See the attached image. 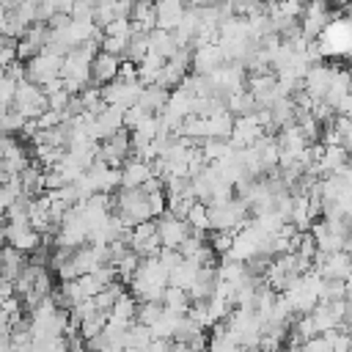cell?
<instances>
[{"mask_svg": "<svg viewBox=\"0 0 352 352\" xmlns=\"http://www.w3.org/2000/svg\"><path fill=\"white\" fill-rule=\"evenodd\" d=\"M333 72H336V66H327V63L308 66V72H305V77H302V91H305L314 102H322L324 94H327V88H330Z\"/></svg>", "mask_w": 352, "mask_h": 352, "instance_id": "5", "label": "cell"}, {"mask_svg": "<svg viewBox=\"0 0 352 352\" xmlns=\"http://www.w3.org/2000/svg\"><path fill=\"white\" fill-rule=\"evenodd\" d=\"M223 63H226V60H223V55H220L217 44L198 47V50H192V58H190L192 74H198V77H209V74H214Z\"/></svg>", "mask_w": 352, "mask_h": 352, "instance_id": "6", "label": "cell"}, {"mask_svg": "<svg viewBox=\"0 0 352 352\" xmlns=\"http://www.w3.org/2000/svg\"><path fill=\"white\" fill-rule=\"evenodd\" d=\"M102 33L110 36V38H129L132 36V22L129 19H113L110 25L102 28Z\"/></svg>", "mask_w": 352, "mask_h": 352, "instance_id": "18", "label": "cell"}, {"mask_svg": "<svg viewBox=\"0 0 352 352\" xmlns=\"http://www.w3.org/2000/svg\"><path fill=\"white\" fill-rule=\"evenodd\" d=\"M6 245L19 250L22 256H30L41 248V236L30 228V223H8L6 226Z\"/></svg>", "mask_w": 352, "mask_h": 352, "instance_id": "4", "label": "cell"}, {"mask_svg": "<svg viewBox=\"0 0 352 352\" xmlns=\"http://www.w3.org/2000/svg\"><path fill=\"white\" fill-rule=\"evenodd\" d=\"M14 91H16V82L8 80V77L3 74V80H0V113L11 107V102H14Z\"/></svg>", "mask_w": 352, "mask_h": 352, "instance_id": "20", "label": "cell"}, {"mask_svg": "<svg viewBox=\"0 0 352 352\" xmlns=\"http://www.w3.org/2000/svg\"><path fill=\"white\" fill-rule=\"evenodd\" d=\"M198 148H201V154H204L206 165L220 162V160H226V157L234 151V146H231L228 140H220V138H206V140H201V143H198Z\"/></svg>", "mask_w": 352, "mask_h": 352, "instance_id": "14", "label": "cell"}, {"mask_svg": "<svg viewBox=\"0 0 352 352\" xmlns=\"http://www.w3.org/2000/svg\"><path fill=\"white\" fill-rule=\"evenodd\" d=\"M184 14V6L179 0H165V3H154V25L160 30H173L179 25Z\"/></svg>", "mask_w": 352, "mask_h": 352, "instance_id": "8", "label": "cell"}, {"mask_svg": "<svg viewBox=\"0 0 352 352\" xmlns=\"http://www.w3.org/2000/svg\"><path fill=\"white\" fill-rule=\"evenodd\" d=\"M349 44H352V25L346 16H341V11H333L330 22L316 38V47L322 58H341L349 52Z\"/></svg>", "mask_w": 352, "mask_h": 352, "instance_id": "1", "label": "cell"}, {"mask_svg": "<svg viewBox=\"0 0 352 352\" xmlns=\"http://www.w3.org/2000/svg\"><path fill=\"white\" fill-rule=\"evenodd\" d=\"M162 66H165V60H162V58H157V55L146 52V58L135 66V69H138V82H140L143 88H146V85H157V77H160Z\"/></svg>", "mask_w": 352, "mask_h": 352, "instance_id": "13", "label": "cell"}, {"mask_svg": "<svg viewBox=\"0 0 352 352\" xmlns=\"http://www.w3.org/2000/svg\"><path fill=\"white\" fill-rule=\"evenodd\" d=\"M195 272H198V267H192L190 261H182L176 270H170L168 272V286H173V289H190V283L195 280Z\"/></svg>", "mask_w": 352, "mask_h": 352, "instance_id": "15", "label": "cell"}, {"mask_svg": "<svg viewBox=\"0 0 352 352\" xmlns=\"http://www.w3.org/2000/svg\"><path fill=\"white\" fill-rule=\"evenodd\" d=\"M3 74H6V72H3V69H0V80H3Z\"/></svg>", "mask_w": 352, "mask_h": 352, "instance_id": "25", "label": "cell"}, {"mask_svg": "<svg viewBox=\"0 0 352 352\" xmlns=\"http://www.w3.org/2000/svg\"><path fill=\"white\" fill-rule=\"evenodd\" d=\"M22 126H25V118L16 113V110H3L0 113V135H14L16 138V132H22Z\"/></svg>", "mask_w": 352, "mask_h": 352, "instance_id": "17", "label": "cell"}, {"mask_svg": "<svg viewBox=\"0 0 352 352\" xmlns=\"http://www.w3.org/2000/svg\"><path fill=\"white\" fill-rule=\"evenodd\" d=\"M176 50H179V47H176V41H173V33H170V30H160V28H154V30L148 33V52H151V55L168 60Z\"/></svg>", "mask_w": 352, "mask_h": 352, "instance_id": "12", "label": "cell"}, {"mask_svg": "<svg viewBox=\"0 0 352 352\" xmlns=\"http://www.w3.org/2000/svg\"><path fill=\"white\" fill-rule=\"evenodd\" d=\"M157 223V236H160V245L162 248H170V250H179V245L190 236V228L184 220H176L170 217L168 212H162L160 217H154Z\"/></svg>", "mask_w": 352, "mask_h": 352, "instance_id": "3", "label": "cell"}, {"mask_svg": "<svg viewBox=\"0 0 352 352\" xmlns=\"http://www.w3.org/2000/svg\"><path fill=\"white\" fill-rule=\"evenodd\" d=\"M60 77V58H52L47 52H38L36 58L25 60V80L33 82V85H47L50 80H58Z\"/></svg>", "mask_w": 352, "mask_h": 352, "instance_id": "2", "label": "cell"}, {"mask_svg": "<svg viewBox=\"0 0 352 352\" xmlns=\"http://www.w3.org/2000/svg\"><path fill=\"white\" fill-rule=\"evenodd\" d=\"M118 63H121L118 58L96 52L91 60V88H104L107 82H113L118 74Z\"/></svg>", "mask_w": 352, "mask_h": 352, "instance_id": "7", "label": "cell"}, {"mask_svg": "<svg viewBox=\"0 0 352 352\" xmlns=\"http://www.w3.org/2000/svg\"><path fill=\"white\" fill-rule=\"evenodd\" d=\"M143 116H146V113H143V110H140L138 104L126 107V110L121 113V124H124V129H126V132H132V129H135V126H138V124L143 121Z\"/></svg>", "mask_w": 352, "mask_h": 352, "instance_id": "21", "label": "cell"}, {"mask_svg": "<svg viewBox=\"0 0 352 352\" xmlns=\"http://www.w3.org/2000/svg\"><path fill=\"white\" fill-rule=\"evenodd\" d=\"M72 352H88V349H85V346H80V349H72Z\"/></svg>", "mask_w": 352, "mask_h": 352, "instance_id": "24", "label": "cell"}, {"mask_svg": "<svg viewBox=\"0 0 352 352\" xmlns=\"http://www.w3.org/2000/svg\"><path fill=\"white\" fill-rule=\"evenodd\" d=\"M157 261L170 272V270H176L184 258H182V253L179 250H170V248H160V253H157Z\"/></svg>", "mask_w": 352, "mask_h": 352, "instance_id": "19", "label": "cell"}, {"mask_svg": "<svg viewBox=\"0 0 352 352\" xmlns=\"http://www.w3.org/2000/svg\"><path fill=\"white\" fill-rule=\"evenodd\" d=\"M6 226H8V223H6V217L0 214V248L6 245Z\"/></svg>", "mask_w": 352, "mask_h": 352, "instance_id": "23", "label": "cell"}, {"mask_svg": "<svg viewBox=\"0 0 352 352\" xmlns=\"http://www.w3.org/2000/svg\"><path fill=\"white\" fill-rule=\"evenodd\" d=\"M146 179H151V168L148 162H140V160H126L121 165V187H140Z\"/></svg>", "mask_w": 352, "mask_h": 352, "instance_id": "11", "label": "cell"}, {"mask_svg": "<svg viewBox=\"0 0 352 352\" xmlns=\"http://www.w3.org/2000/svg\"><path fill=\"white\" fill-rule=\"evenodd\" d=\"M168 94L170 91H165V88H160V85H146V88H140V94H138V107L146 113V116H157L165 104H168Z\"/></svg>", "mask_w": 352, "mask_h": 352, "instance_id": "9", "label": "cell"}, {"mask_svg": "<svg viewBox=\"0 0 352 352\" xmlns=\"http://www.w3.org/2000/svg\"><path fill=\"white\" fill-rule=\"evenodd\" d=\"M165 314L162 302H138V311H135V322L143 324V327H151L160 316Z\"/></svg>", "mask_w": 352, "mask_h": 352, "instance_id": "16", "label": "cell"}, {"mask_svg": "<svg viewBox=\"0 0 352 352\" xmlns=\"http://www.w3.org/2000/svg\"><path fill=\"white\" fill-rule=\"evenodd\" d=\"M231 126H234V116L223 107V110H217V113H212V116H206V118H204V140H206V138L228 140Z\"/></svg>", "mask_w": 352, "mask_h": 352, "instance_id": "10", "label": "cell"}, {"mask_svg": "<svg viewBox=\"0 0 352 352\" xmlns=\"http://www.w3.org/2000/svg\"><path fill=\"white\" fill-rule=\"evenodd\" d=\"M63 121H66V116H63V113L44 110V113L36 118V129H52V126H58V124H63Z\"/></svg>", "mask_w": 352, "mask_h": 352, "instance_id": "22", "label": "cell"}]
</instances>
